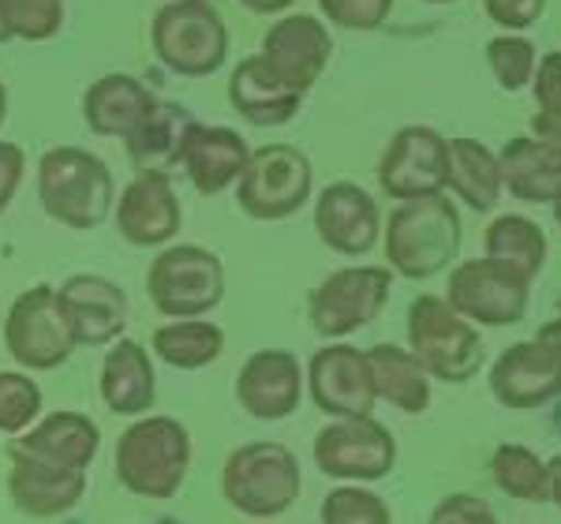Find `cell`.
<instances>
[{
	"instance_id": "6da1fadb",
	"label": "cell",
	"mask_w": 561,
	"mask_h": 524,
	"mask_svg": "<svg viewBox=\"0 0 561 524\" xmlns=\"http://www.w3.org/2000/svg\"><path fill=\"white\" fill-rule=\"evenodd\" d=\"M38 198L53 221L90 232L113 214V173L83 147H53L38 161Z\"/></svg>"
},
{
	"instance_id": "7a4b0ae2",
	"label": "cell",
	"mask_w": 561,
	"mask_h": 524,
	"mask_svg": "<svg viewBox=\"0 0 561 524\" xmlns=\"http://www.w3.org/2000/svg\"><path fill=\"white\" fill-rule=\"evenodd\" d=\"M460 255V214L446 195L409 198L389 214L386 262L409 282H427Z\"/></svg>"
},
{
	"instance_id": "3957f363",
	"label": "cell",
	"mask_w": 561,
	"mask_h": 524,
	"mask_svg": "<svg viewBox=\"0 0 561 524\" xmlns=\"http://www.w3.org/2000/svg\"><path fill=\"white\" fill-rule=\"evenodd\" d=\"M192 468V435L173 415H142L116 442V476L139 499H173Z\"/></svg>"
},
{
	"instance_id": "277c9868",
	"label": "cell",
	"mask_w": 561,
	"mask_h": 524,
	"mask_svg": "<svg viewBox=\"0 0 561 524\" xmlns=\"http://www.w3.org/2000/svg\"><path fill=\"white\" fill-rule=\"evenodd\" d=\"M304 491L300 460L280 442H243L221 468V494L248 517H280Z\"/></svg>"
},
{
	"instance_id": "5b68a950",
	"label": "cell",
	"mask_w": 561,
	"mask_h": 524,
	"mask_svg": "<svg viewBox=\"0 0 561 524\" xmlns=\"http://www.w3.org/2000/svg\"><path fill=\"white\" fill-rule=\"evenodd\" d=\"M158 60L184 79L214 76L229 57V26L210 0H169L150 23Z\"/></svg>"
},
{
	"instance_id": "8992f818",
	"label": "cell",
	"mask_w": 561,
	"mask_h": 524,
	"mask_svg": "<svg viewBox=\"0 0 561 524\" xmlns=\"http://www.w3.org/2000/svg\"><path fill=\"white\" fill-rule=\"evenodd\" d=\"M409 352L438 383H468L483 367V341L442 296H415L409 307Z\"/></svg>"
},
{
	"instance_id": "52a82bcc",
	"label": "cell",
	"mask_w": 561,
	"mask_h": 524,
	"mask_svg": "<svg viewBox=\"0 0 561 524\" xmlns=\"http://www.w3.org/2000/svg\"><path fill=\"white\" fill-rule=\"evenodd\" d=\"M237 203L255 221L293 218L311 198V158L288 143H266L248 153V166L237 180Z\"/></svg>"
},
{
	"instance_id": "ba28073f",
	"label": "cell",
	"mask_w": 561,
	"mask_h": 524,
	"mask_svg": "<svg viewBox=\"0 0 561 524\" xmlns=\"http://www.w3.org/2000/svg\"><path fill=\"white\" fill-rule=\"evenodd\" d=\"M147 293L169 319H203L225 296V266L198 243H176L150 262Z\"/></svg>"
},
{
	"instance_id": "9c48e42d",
	"label": "cell",
	"mask_w": 561,
	"mask_h": 524,
	"mask_svg": "<svg viewBox=\"0 0 561 524\" xmlns=\"http://www.w3.org/2000/svg\"><path fill=\"white\" fill-rule=\"evenodd\" d=\"M389 288H393L389 266L333 270V274L311 293V300H307V319H311L314 333L325 341L348 338V333H356L359 327H370V322L382 315Z\"/></svg>"
},
{
	"instance_id": "30bf717a",
	"label": "cell",
	"mask_w": 561,
	"mask_h": 524,
	"mask_svg": "<svg viewBox=\"0 0 561 524\" xmlns=\"http://www.w3.org/2000/svg\"><path fill=\"white\" fill-rule=\"evenodd\" d=\"M4 345L26 372H53L68 364V356L76 352V338L57 304V288L34 285L15 296L4 319Z\"/></svg>"
},
{
	"instance_id": "8fae6325",
	"label": "cell",
	"mask_w": 561,
	"mask_h": 524,
	"mask_svg": "<svg viewBox=\"0 0 561 524\" xmlns=\"http://www.w3.org/2000/svg\"><path fill=\"white\" fill-rule=\"evenodd\" d=\"M528 277H520L505 262L472 259L449 274L446 304L479 327H517L528 315Z\"/></svg>"
},
{
	"instance_id": "7c38bea8",
	"label": "cell",
	"mask_w": 561,
	"mask_h": 524,
	"mask_svg": "<svg viewBox=\"0 0 561 524\" xmlns=\"http://www.w3.org/2000/svg\"><path fill=\"white\" fill-rule=\"evenodd\" d=\"M314 465L333 480L375 483L393 472L397 442L375 415H348L314 435Z\"/></svg>"
},
{
	"instance_id": "4fadbf2b",
	"label": "cell",
	"mask_w": 561,
	"mask_h": 524,
	"mask_svg": "<svg viewBox=\"0 0 561 524\" xmlns=\"http://www.w3.org/2000/svg\"><path fill=\"white\" fill-rule=\"evenodd\" d=\"M449 143L427 124H409L389 139L378 161V184L389 198L409 203V198L442 195L449 184Z\"/></svg>"
},
{
	"instance_id": "5bb4252c",
	"label": "cell",
	"mask_w": 561,
	"mask_h": 524,
	"mask_svg": "<svg viewBox=\"0 0 561 524\" xmlns=\"http://www.w3.org/2000/svg\"><path fill=\"white\" fill-rule=\"evenodd\" d=\"M333 38L314 15H280V20L262 34V53L270 71L296 94H307L330 65Z\"/></svg>"
},
{
	"instance_id": "9a60e30c",
	"label": "cell",
	"mask_w": 561,
	"mask_h": 524,
	"mask_svg": "<svg viewBox=\"0 0 561 524\" xmlns=\"http://www.w3.org/2000/svg\"><path fill=\"white\" fill-rule=\"evenodd\" d=\"M307 390L322 412L348 420V415L375 412V386L367 372V352L352 345H322L307 364Z\"/></svg>"
},
{
	"instance_id": "2e32d148",
	"label": "cell",
	"mask_w": 561,
	"mask_h": 524,
	"mask_svg": "<svg viewBox=\"0 0 561 524\" xmlns=\"http://www.w3.org/2000/svg\"><path fill=\"white\" fill-rule=\"evenodd\" d=\"M57 304L68 319L76 345H113L128 327V296L116 282L98 274H76L57 288Z\"/></svg>"
},
{
	"instance_id": "e0dca14e",
	"label": "cell",
	"mask_w": 561,
	"mask_h": 524,
	"mask_svg": "<svg viewBox=\"0 0 561 524\" xmlns=\"http://www.w3.org/2000/svg\"><path fill=\"white\" fill-rule=\"evenodd\" d=\"M304 367L293 352L262 349L251 352L248 364L237 375V401L255 420H285L300 409L304 397Z\"/></svg>"
},
{
	"instance_id": "ac0fdd59",
	"label": "cell",
	"mask_w": 561,
	"mask_h": 524,
	"mask_svg": "<svg viewBox=\"0 0 561 524\" xmlns=\"http://www.w3.org/2000/svg\"><path fill=\"white\" fill-rule=\"evenodd\" d=\"M184 210L169 173H135L116 203V229L135 248H158L180 232Z\"/></svg>"
},
{
	"instance_id": "d6986e66",
	"label": "cell",
	"mask_w": 561,
	"mask_h": 524,
	"mask_svg": "<svg viewBox=\"0 0 561 524\" xmlns=\"http://www.w3.org/2000/svg\"><path fill=\"white\" fill-rule=\"evenodd\" d=\"M314 229H319V240L337 255H367L378 243V232H382V214H378V203L370 198L359 184H330L319 192V203H314Z\"/></svg>"
},
{
	"instance_id": "ffe728a7",
	"label": "cell",
	"mask_w": 561,
	"mask_h": 524,
	"mask_svg": "<svg viewBox=\"0 0 561 524\" xmlns=\"http://www.w3.org/2000/svg\"><path fill=\"white\" fill-rule=\"evenodd\" d=\"M491 394L513 412H528L561 397V364L539 341L505 349L491 367Z\"/></svg>"
},
{
	"instance_id": "44dd1931",
	"label": "cell",
	"mask_w": 561,
	"mask_h": 524,
	"mask_svg": "<svg viewBox=\"0 0 561 524\" xmlns=\"http://www.w3.org/2000/svg\"><path fill=\"white\" fill-rule=\"evenodd\" d=\"M102 446V431L83 412H53L42 423H34L26 435H20L8 446L12 460H42V465L57 468H79L87 472L90 460L98 457Z\"/></svg>"
},
{
	"instance_id": "7402d4cb",
	"label": "cell",
	"mask_w": 561,
	"mask_h": 524,
	"mask_svg": "<svg viewBox=\"0 0 561 524\" xmlns=\"http://www.w3.org/2000/svg\"><path fill=\"white\" fill-rule=\"evenodd\" d=\"M248 139L221 124H195L187 135L184 161L187 180L195 184L198 195H221L225 187H232L248 166Z\"/></svg>"
},
{
	"instance_id": "603a6c76",
	"label": "cell",
	"mask_w": 561,
	"mask_h": 524,
	"mask_svg": "<svg viewBox=\"0 0 561 524\" xmlns=\"http://www.w3.org/2000/svg\"><path fill=\"white\" fill-rule=\"evenodd\" d=\"M153 110H158V98L150 94V87L124 71L102 76L83 94L87 128L94 135H113V139H128Z\"/></svg>"
},
{
	"instance_id": "cb8c5ba5",
	"label": "cell",
	"mask_w": 561,
	"mask_h": 524,
	"mask_svg": "<svg viewBox=\"0 0 561 524\" xmlns=\"http://www.w3.org/2000/svg\"><path fill=\"white\" fill-rule=\"evenodd\" d=\"M87 491V472L79 468H57L42 460H12L8 476V494L26 517H60L76 510Z\"/></svg>"
},
{
	"instance_id": "d4e9b609",
	"label": "cell",
	"mask_w": 561,
	"mask_h": 524,
	"mask_svg": "<svg viewBox=\"0 0 561 524\" xmlns=\"http://www.w3.org/2000/svg\"><path fill=\"white\" fill-rule=\"evenodd\" d=\"M229 102L255 128H277V124H288L300 113L304 94L280 83L262 57H248L240 60L229 79Z\"/></svg>"
},
{
	"instance_id": "484cf974",
	"label": "cell",
	"mask_w": 561,
	"mask_h": 524,
	"mask_svg": "<svg viewBox=\"0 0 561 524\" xmlns=\"http://www.w3.org/2000/svg\"><path fill=\"white\" fill-rule=\"evenodd\" d=\"M102 401L116 415H142L158 401V378H153L150 352L139 341H113L102 364Z\"/></svg>"
},
{
	"instance_id": "4316f807",
	"label": "cell",
	"mask_w": 561,
	"mask_h": 524,
	"mask_svg": "<svg viewBox=\"0 0 561 524\" xmlns=\"http://www.w3.org/2000/svg\"><path fill=\"white\" fill-rule=\"evenodd\" d=\"M195 116L192 110L176 102H158L147 121L135 128L128 139V158L135 166V173H169L184 161V147H187V135L195 128Z\"/></svg>"
},
{
	"instance_id": "83f0119b",
	"label": "cell",
	"mask_w": 561,
	"mask_h": 524,
	"mask_svg": "<svg viewBox=\"0 0 561 524\" xmlns=\"http://www.w3.org/2000/svg\"><path fill=\"white\" fill-rule=\"evenodd\" d=\"M502 187L520 203H550L561 195V158L536 139H510L497 153Z\"/></svg>"
},
{
	"instance_id": "f1b7e54d",
	"label": "cell",
	"mask_w": 561,
	"mask_h": 524,
	"mask_svg": "<svg viewBox=\"0 0 561 524\" xmlns=\"http://www.w3.org/2000/svg\"><path fill=\"white\" fill-rule=\"evenodd\" d=\"M367 372L375 397L393 405L397 412L420 415L431 405V375L420 367L412 352L397 345H375L367 349Z\"/></svg>"
},
{
	"instance_id": "f546056e",
	"label": "cell",
	"mask_w": 561,
	"mask_h": 524,
	"mask_svg": "<svg viewBox=\"0 0 561 524\" xmlns=\"http://www.w3.org/2000/svg\"><path fill=\"white\" fill-rule=\"evenodd\" d=\"M449 184L465 206L476 214H486L502 198V173H497V153L476 139L449 143Z\"/></svg>"
},
{
	"instance_id": "4dcf8cb0",
	"label": "cell",
	"mask_w": 561,
	"mask_h": 524,
	"mask_svg": "<svg viewBox=\"0 0 561 524\" xmlns=\"http://www.w3.org/2000/svg\"><path fill=\"white\" fill-rule=\"evenodd\" d=\"M483 243H486V259L505 262V266L517 270L528 282H536L542 262H547V237L524 214H502L497 221H491Z\"/></svg>"
},
{
	"instance_id": "1f68e13d",
	"label": "cell",
	"mask_w": 561,
	"mask_h": 524,
	"mask_svg": "<svg viewBox=\"0 0 561 524\" xmlns=\"http://www.w3.org/2000/svg\"><path fill=\"white\" fill-rule=\"evenodd\" d=\"M150 345L169 367L198 372V367L214 364V360L225 352V333H221V327H214V322L180 319V322H165V327L153 330Z\"/></svg>"
},
{
	"instance_id": "d6a6232c",
	"label": "cell",
	"mask_w": 561,
	"mask_h": 524,
	"mask_svg": "<svg viewBox=\"0 0 561 524\" xmlns=\"http://www.w3.org/2000/svg\"><path fill=\"white\" fill-rule=\"evenodd\" d=\"M491 476L497 491L510 494L517 502H550V480H547V460H539L528 446L505 442L491 457Z\"/></svg>"
},
{
	"instance_id": "836d02e7",
	"label": "cell",
	"mask_w": 561,
	"mask_h": 524,
	"mask_svg": "<svg viewBox=\"0 0 561 524\" xmlns=\"http://www.w3.org/2000/svg\"><path fill=\"white\" fill-rule=\"evenodd\" d=\"M531 87H536V105H539V113L531 116L536 143L561 158V53H547L539 60Z\"/></svg>"
},
{
	"instance_id": "e575fe53",
	"label": "cell",
	"mask_w": 561,
	"mask_h": 524,
	"mask_svg": "<svg viewBox=\"0 0 561 524\" xmlns=\"http://www.w3.org/2000/svg\"><path fill=\"white\" fill-rule=\"evenodd\" d=\"M0 15L12 38L49 42L65 26V0H0Z\"/></svg>"
},
{
	"instance_id": "d590c367",
	"label": "cell",
	"mask_w": 561,
	"mask_h": 524,
	"mask_svg": "<svg viewBox=\"0 0 561 524\" xmlns=\"http://www.w3.org/2000/svg\"><path fill=\"white\" fill-rule=\"evenodd\" d=\"M486 65H491L494 79L502 83V90H524L536 79L539 68V53L528 38L517 34H502V38L486 42Z\"/></svg>"
},
{
	"instance_id": "8d00e7d4",
	"label": "cell",
	"mask_w": 561,
	"mask_h": 524,
	"mask_svg": "<svg viewBox=\"0 0 561 524\" xmlns=\"http://www.w3.org/2000/svg\"><path fill=\"white\" fill-rule=\"evenodd\" d=\"M42 412V390L31 375L0 372V435H23Z\"/></svg>"
},
{
	"instance_id": "74e56055",
	"label": "cell",
	"mask_w": 561,
	"mask_h": 524,
	"mask_svg": "<svg viewBox=\"0 0 561 524\" xmlns=\"http://www.w3.org/2000/svg\"><path fill=\"white\" fill-rule=\"evenodd\" d=\"M322 524H393V513L375 491L337 487L322 499Z\"/></svg>"
},
{
	"instance_id": "f35d334b",
	"label": "cell",
	"mask_w": 561,
	"mask_h": 524,
	"mask_svg": "<svg viewBox=\"0 0 561 524\" xmlns=\"http://www.w3.org/2000/svg\"><path fill=\"white\" fill-rule=\"evenodd\" d=\"M319 8L345 31H378L393 12V0H319Z\"/></svg>"
},
{
	"instance_id": "ab89813d",
	"label": "cell",
	"mask_w": 561,
	"mask_h": 524,
	"mask_svg": "<svg viewBox=\"0 0 561 524\" xmlns=\"http://www.w3.org/2000/svg\"><path fill=\"white\" fill-rule=\"evenodd\" d=\"M427 524H497V517L479 494H446L431 510Z\"/></svg>"
},
{
	"instance_id": "60d3db41",
	"label": "cell",
	"mask_w": 561,
	"mask_h": 524,
	"mask_svg": "<svg viewBox=\"0 0 561 524\" xmlns=\"http://www.w3.org/2000/svg\"><path fill=\"white\" fill-rule=\"evenodd\" d=\"M486 15L505 31H528L542 20L547 0H483Z\"/></svg>"
},
{
	"instance_id": "b9f144b4",
	"label": "cell",
	"mask_w": 561,
	"mask_h": 524,
	"mask_svg": "<svg viewBox=\"0 0 561 524\" xmlns=\"http://www.w3.org/2000/svg\"><path fill=\"white\" fill-rule=\"evenodd\" d=\"M23 169H26V153L15 143H0V214L12 206L15 192H20Z\"/></svg>"
},
{
	"instance_id": "7bdbcfd3",
	"label": "cell",
	"mask_w": 561,
	"mask_h": 524,
	"mask_svg": "<svg viewBox=\"0 0 561 524\" xmlns=\"http://www.w3.org/2000/svg\"><path fill=\"white\" fill-rule=\"evenodd\" d=\"M536 341H539V345H542V349H547V352H550V356H554V360H558V364H561V319H550V322H547V327H539V333H536Z\"/></svg>"
},
{
	"instance_id": "ee69618b",
	"label": "cell",
	"mask_w": 561,
	"mask_h": 524,
	"mask_svg": "<svg viewBox=\"0 0 561 524\" xmlns=\"http://www.w3.org/2000/svg\"><path fill=\"white\" fill-rule=\"evenodd\" d=\"M240 4L255 15H277V12H285V8H293L296 0H240Z\"/></svg>"
},
{
	"instance_id": "f6af8a7d",
	"label": "cell",
	"mask_w": 561,
	"mask_h": 524,
	"mask_svg": "<svg viewBox=\"0 0 561 524\" xmlns=\"http://www.w3.org/2000/svg\"><path fill=\"white\" fill-rule=\"evenodd\" d=\"M547 480H550V502L561 505V454L547 460Z\"/></svg>"
},
{
	"instance_id": "bcb514c9",
	"label": "cell",
	"mask_w": 561,
	"mask_h": 524,
	"mask_svg": "<svg viewBox=\"0 0 561 524\" xmlns=\"http://www.w3.org/2000/svg\"><path fill=\"white\" fill-rule=\"evenodd\" d=\"M4 121H8V90L0 83V128H4Z\"/></svg>"
},
{
	"instance_id": "7dc6e473",
	"label": "cell",
	"mask_w": 561,
	"mask_h": 524,
	"mask_svg": "<svg viewBox=\"0 0 561 524\" xmlns=\"http://www.w3.org/2000/svg\"><path fill=\"white\" fill-rule=\"evenodd\" d=\"M8 38H12V34H8V26H4V15H0V45H4Z\"/></svg>"
},
{
	"instance_id": "c3c4849f",
	"label": "cell",
	"mask_w": 561,
	"mask_h": 524,
	"mask_svg": "<svg viewBox=\"0 0 561 524\" xmlns=\"http://www.w3.org/2000/svg\"><path fill=\"white\" fill-rule=\"evenodd\" d=\"M554 218H558V225H561V195L554 198Z\"/></svg>"
},
{
	"instance_id": "681fc988",
	"label": "cell",
	"mask_w": 561,
	"mask_h": 524,
	"mask_svg": "<svg viewBox=\"0 0 561 524\" xmlns=\"http://www.w3.org/2000/svg\"><path fill=\"white\" fill-rule=\"evenodd\" d=\"M427 4H454V0H427Z\"/></svg>"
}]
</instances>
